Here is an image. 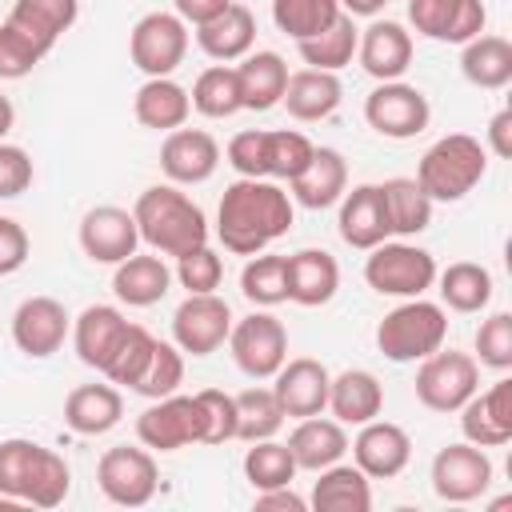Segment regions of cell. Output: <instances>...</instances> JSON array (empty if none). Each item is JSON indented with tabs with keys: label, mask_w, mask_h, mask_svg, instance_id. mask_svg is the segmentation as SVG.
Wrapping results in <instances>:
<instances>
[{
	"label": "cell",
	"mask_w": 512,
	"mask_h": 512,
	"mask_svg": "<svg viewBox=\"0 0 512 512\" xmlns=\"http://www.w3.org/2000/svg\"><path fill=\"white\" fill-rule=\"evenodd\" d=\"M292 196L276 180H232L216 208V236L236 256H256L292 228Z\"/></svg>",
	"instance_id": "cell-1"
},
{
	"label": "cell",
	"mask_w": 512,
	"mask_h": 512,
	"mask_svg": "<svg viewBox=\"0 0 512 512\" xmlns=\"http://www.w3.org/2000/svg\"><path fill=\"white\" fill-rule=\"evenodd\" d=\"M136 232L148 248L160 256H184L200 244H208V220L204 208L192 204L176 184H152L132 204Z\"/></svg>",
	"instance_id": "cell-2"
},
{
	"label": "cell",
	"mask_w": 512,
	"mask_h": 512,
	"mask_svg": "<svg viewBox=\"0 0 512 512\" xmlns=\"http://www.w3.org/2000/svg\"><path fill=\"white\" fill-rule=\"evenodd\" d=\"M484 172H488V148L468 132H448L420 156L416 184L428 192L432 204L436 200L452 204L464 200L484 180Z\"/></svg>",
	"instance_id": "cell-3"
},
{
	"label": "cell",
	"mask_w": 512,
	"mask_h": 512,
	"mask_svg": "<svg viewBox=\"0 0 512 512\" xmlns=\"http://www.w3.org/2000/svg\"><path fill=\"white\" fill-rule=\"evenodd\" d=\"M444 336H448V316L440 304H432L424 296H408L376 324V348L392 364L424 360L428 352L444 348Z\"/></svg>",
	"instance_id": "cell-4"
},
{
	"label": "cell",
	"mask_w": 512,
	"mask_h": 512,
	"mask_svg": "<svg viewBox=\"0 0 512 512\" xmlns=\"http://www.w3.org/2000/svg\"><path fill=\"white\" fill-rule=\"evenodd\" d=\"M364 280L380 296H400V300L424 296L436 284V260H432V252H424L408 240H384V244L368 248Z\"/></svg>",
	"instance_id": "cell-5"
},
{
	"label": "cell",
	"mask_w": 512,
	"mask_h": 512,
	"mask_svg": "<svg viewBox=\"0 0 512 512\" xmlns=\"http://www.w3.org/2000/svg\"><path fill=\"white\" fill-rule=\"evenodd\" d=\"M480 388V364L468 352H428L416 372V400L428 412H460L464 400Z\"/></svg>",
	"instance_id": "cell-6"
},
{
	"label": "cell",
	"mask_w": 512,
	"mask_h": 512,
	"mask_svg": "<svg viewBox=\"0 0 512 512\" xmlns=\"http://www.w3.org/2000/svg\"><path fill=\"white\" fill-rule=\"evenodd\" d=\"M228 348L244 376L272 380L280 372V364L288 360V332L272 312H252L244 320H232Z\"/></svg>",
	"instance_id": "cell-7"
},
{
	"label": "cell",
	"mask_w": 512,
	"mask_h": 512,
	"mask_svg": "<svg viewBox=\"0 0 512 512\" xmlns=\"http://www.w3.org/2000/svg\"><path fill=\"white\" fill-rule=\"evenodd\" d=\"M136 440L152 452H176L204 440V412L196 396H160L136 416Z\"/></svg>",
	"instance_id": "cell-8"
},
{
	"label": "cell",
	"mask_w": 512,
	"mask_h": 512,
	"mask_svg": "<svg viewBox=\"0 0 512 512\" xmlns=\"http://www.w3.org/2000/svg\"><path fill=\"white\" fill-rule=\"evenodd\" d=\"M188 52V24L176 12H148L132 24L128 56L144 76H172Z\"/></svg>",
	"instance_id": "cell-9"
},
{
	"label": "cell",
	"mask_w": 512,
	"mask_h": 512,
	"mask_svg": "<svg viewBox=\"0 0 512 512\" xmlns=\"http://www.w3.org/2000/svg\"><path fill=\"white\" fill-rule=\"evenodd\" d=\"M364 120H368L372 132H380L388 140H412V136H420L428 128L432 108H428V96L416 84L384 80V84H376L368 92Z\"/></svg>",
	"instance_id": "cell-10"
},
{
	"label": "cell",
	"mask_w": 512,
	"mask_h": 512,
	"mask_svg": "<svg viewBox=\"0 0 512 512\" xmlns=\"http://www.w3.org/2000/svg\"><path fill=\"white\" fill-rule=\"evenodd\" d=\"M96 480H100V492L120 508H144L160 488V472H156L152 452L132 448V444L108 448L96 464Z\"/></svg>",
	"instance_id": "cell-11"
},
{
	"label": "cell",
	"mask_w": 512,
	"mask_h": 512,
	"mask_svg": "<svg viewBox=\"0 0 512 512\" xmlns=\"http://www.w3.org/2000/svg\"><path fill=\"white\" fill-rule=\"evenodd\" d=\"M232 332V308L216 292H188L172 312V344L188 356H212Z\"/></svg>",
	"instance_id": "cell-12"
},
{
	"label": "cell",
	"mask_w": 512,
	"mask_h": 512,
	"mask_svg": "<svg viewBox=\"0 0 512 512\" xmlns=\"http://www.w3.org/2000/svg\"><path fill=\"white\" fill-rule=\"evenodd\" d=\"M492 484V460L476 444H448L432 456V492L448 504L480 500Z\"/></svg>",
	"instance_id": "cell-13"
},
{
	"label": "cell",
	"mask_w": 512,
	"mask_h": 512,
	"mask_svg": "<svg viewBox=\"0 0 512 512\" xmlns=\"http://www.w3.org/2000/svg\"><path fill=\"white\" fill-rule=\"evenodd\" d=\"M140 244V232H136V220L128 208H116V204H96L84 212L80 220V248L92 264H120L136 252Z\"/></svg>",
	"instance_id": "cell-14"
},
{
	"label": "cell",
	"mask_w": 512,
	"mask_h": 512,
	"mask_svg": "<svg viewBox=\"0 0 512 512\" xmlns=\"http://www.w3.org/2000/svg\"><path fill=\"white\" fill-rule=\"evenodd\" d=\"M408 20L420 36L440 44H468L484 32V4L480 0H408Z\"/></svg>",
	"instance_id": "cell-15"
},
{
	"label": "cell",
	"mask_w": 512,
	"mask_h": 512,
	"mask_svg": "<svg viewBox=\"0 0 512 512\" xmlns=\"http://www.w3.org/2000/svg\"><path fill=\"white\" fill-rule=\"evenodd\" d=\"M348 448H352L356 468L368 480H392L412 460V440L392 420H368V424H360V432H356V440Z\"/></svg>",
	"instance_id": "cell-16"
},
{
	"label": "cell",
	"mask_w": 512,
	"mask_h": 512,
	"mask_svg": "<svg viewBox=\"0 0 512 512\" xmlns=\"http://www.w3.org/2000/svg\"><path fill=\"white\" fill-rule=\"evenodd\" d=\"M68 328H72V320H68L64 304L52 300V296H28V300L12 312V340H16V348H20L24 356H32V360H44V356L60 352Z\"/></svg>",
	"instance_id": "cell-17"
},
{
	"label": "cell",
	"mask_w": 512,
	"mask_h": 512,
	"mask_svg": "<svg viewBox=\"0 0 512 512\" xmlns=\"http://www.w3.org/2000/svg\"><path fill=\"white\" fill-rule=\"evenodd\" d=\"M460 432L476 448H504L512 440V380H496L488 392H472L460 408Z\"/></svg>",
	"instance_id": "cell-18"
},
{
	"label": "cell",
	"mask_w": 512,
	"mask_h": 512,
	"mask_svg": "<svg viewBox=\"0 0 512 512\" xmlns=\"http://www.w3.org/2000/svg\"><path fill=\"white\" fill-rule=\"evenodd\" d=\"M220 164V144L204 128H172L160 144V172L172 184H204Z\"/></svg>",
	"instance_id": "cell-19"
},
{
	"label": "cell",
	"mask_w": 512,
	"mask_h": 512,
	"mask_svg": "<svg viewBox=\"0 0 512 512\" xmlns=\"http://www.w3.org/2000/svg\"><path fill=\"white\" fill-rule=\"evenodd\" d=\"M272 392L284 408V416L292 420H304V416H320L328 408V368L312 356H296V360H284L280 372L272 376Z\"/></svg>",
	"instance_id": "cell-20"
},
{
	"label": "cell",
	"mask_w": 512,
	"mask_h": 512,
	"mask_svg": "<svg viewBox=\"0 0 512 512\" xmlns=\"http://www.w3.org/2000/svg\"><path fill=\"white\" fill-rule=\"evenodd\" d=\"M356 56H360V68L372 76V80H400L412 64V36L404 24L396 20H376L360 32L356 40Z\"/></svg>",
	"instance_id": "cell-21"
},
{
	"label": "cell",
	"mask_w": 512,
	"mask_h": 512,
	"mask_svg": "<svg viewBox=\"0 0 512 512\" xmlns=\"http://www.w3.org/2000/svg\"><path fill=\"white\" fill-rule=\"evenodd\" d=\"M340 240L356 252H368L376 244H384L392 236L388 228V212H384V196L380 184H356L352 192L340 196Z\"/></svg>",
	"instance_id": "cell-22"
},
{
	"label": "cell",
	"mask_w": 512,
	"mask_h": 512,
	"mask_svg": "<svg viewBox=\"0 0 512 512\" xmlns=\"http://www.w3.org/2000/svg\"><path fill=\"white\" fill-rule=\"evenodd\" d=\"M124 332H128V320H124V312L116 304H88L72 320V348H76L80 364L104 372L112 352L120 348Z\"/></svg>",
	"instance_id": "cell-23"
},
{
	"label": "cell",
	"mask_w": 512,
	"mask_h": 512,
	"mask_svg": "<svg viewBox=\"0 0 512 512\" xmlns=\"http://www.w3.org/2000/svg\"><path fill=\"white\" fill-rule=\"evenodd\" d=\"M340 288V264L324 248H300L288 256V300L300 308H320Z\"/></svg>",
	"instance_id": "cell-24"
},
{
	"label": "cell",
	"mask_w": 512,
	"mask_h": 512,
	"mask_svg": "<svg viewBox=\"0 0 512 512\" xmlns=\"http://www.w3.org/2000/svg\"><path fill=\"white\" fill-rule=\"evenodd\" d=\"M196 44H200L204 56H212L220 64L244 60L252 52V44H256V16H252V8L232 0L216 20L196 28Z\"/></svg>",
	"instance_id": "cell-25"
},
{
	"label": "cell",
	"mask_w": 512,
	"mask_h": 512,
	"mask_svg": "<svg viewBox=\"0 0 512 512\" xmlns=\"http://www.w3.org/2000/svg\"><path fill=\"white\" fill-rule=\"evenodd\" d=\"M340 80L336 72H320V68H300V72H288V84H284V96L280 104L288 108L292 120H304V124H316L324 116H332L340 108Z\"/></svg>",
	"instance_id": "cell-26"
},
{
	"label": "cell",
	"mask_w": 512,
	"mask_h": 512,
	"mask_svg": "<svg viewBox=\"0 0 512 512\" xmlns=\"http://www.w3.org/2000/svg\"><path fill=\"white\" fill-rule=\"evenodd\" d=\"M120 416H124V400H120V388H112V380L80 384L64 400V424L80 436H104L120 424Z\"/></svg>",
	"instance_id": "cell-27"
},
{
	"label": "cell",
	"mask_w": 512,
	"mask_h": 512,
	"mask_svg": "<svg viewBox=\"0 0 512 512\" xmlns=\"http://www.w3.org/2000/svg\"><path fill=\"white\" fill-rule=\"evenodd\" d=\"M172 288V268L160 256H140L132 252L128 260L116 264L112 272V292L116 300H124L128 308H152L168 296Z\"/></svg>",
	"instance_id": "cell-28"
},
{
	"label": "cell",
	"mask_w": 512,
	"mask_h": 512,
	"mask_svg": "<svg viewBox=\"0 0 512 512\" xmlns=\"http://www.w3.org/2000/svg\"><path fill=\"white\" fill-rule=\"evenodd\" d=\"M236 84H240V108L248 112H268L280 104L284 84H288V64L280 52H248L236 64Z\"/></svg>",
	"instance_id": "cell-29"
},
{
	"label": "cell",
	"mask_w": 512,
	"mask_h": 512,
	"mask_svg": "<svg viewBox=\"0 0 512 512\" xmlns=\"http://www.w3.org/2000/svg\"><path fill=\"white\" fill-rule=\"evenodd\" d=\"M288 188H292V200L304 208H332L348 192V164L336 148H316L308 168L296 180H288Z\"/></svg>",
	"instance_id": "cell-30"
},
{
	"label": "cell",
	"mask_w": 512,
	"mask_h": 512,
	"mask_svg": "<svg viewBox=\"0 0 512 512\" xmlns=\"http://www.w3.org/2000/svg\"><path fill=\"white\" fill-rule=\"evenodd\" d=\"M288 452L296 460V468L304 472H320L328 464H336L348 452V432L340 420H324V416H304L292 436H288Z\"/></svg>",
	"instance_id": "cell-31"
},
{
	"label": "cell",
	"mask_w": 512,
	"mask_h": 512,
	"mask_svg": "<svg viewBox=\"0 0 512 512\" xmlns=\"http://www.w3.org/2000/svg\"><path fill=\"white\" fill-rule=\"evenodd\" d=\"M328 408L340 424H368L384 408V388L372 372L348 368V372L328 380Z\"/></svg>",
	"instance_id": "cell-32"
},
{
	"label": "cell",
	"mask_w": 512,
	"mask_h": 512,
	"mask_svg": "<svg viewBox=\"0 0 512 512\" xmlns=\"http://www.w3.org/2000/svg\"><path fill=\"white\" fill-rule=\"evenodd\" d=\"M132 112H136V120L144 128L172 132V128H184V120L192 112V100H188V88H180L172 76H148L136 88Z\"/></svg>",
	"instance_id": "cell-33"
},
{
	"label": "cell",
	"mask_w": 512,
	"mask_h": 512,
	"mask_svg": "<svg viewBox=\"0 0 512 512\" xmlns=\"http://www.w3.org/2000/svg\"><path fill=\"white\" fill-rule=\"evenodd\" d=\"M320 480L312 484V496L308 504L316 512H368L372 508V488H368V476L356 468V464H328L316 472Z\"/></svg>",
	"instance_id": "cell-34"
},
{
	"label": "cell",
	"mask_w": 512,
	"mask_h": 512,
	"mask_svg": "<svg viewBox=\"0 0 512 512\" xmlns=\"http://www.w3.org/2000/svg\"><path fill=\"white\" fill-rule=\"evenodd\" d=\"M76 16H80V0H12L8 24H16L44 52H52L56 40L76 24Z\"/></svg>",
	"instance_id": "cell-35"
},
{
	"label": "cell",
	"mask_w": 512,
	"mask_h": 512,
	"mask_svg": "<svg viewBox=\"0 0 512 512\" xmlns=\"http://www.w3.org/2000/svg\"><path fill=\"white\" fill-rule=\"evenodd\" d=\"M460 72L476 88H488V92L504 88L512 80V44L488 32L472 36L468 44H460Z\"/></svg>",
	"instance_id": "cell-36"
},
{
	"label": "cell",
	"mask_w": 512,
	"mask_h": 512,
	"mask_svg": "<svg viewBox=\"0 0 512 512\" xmlns=\"http://www.w3.org/2000/svg\"><path fill=\"white\" fill-rule=\"evenodd\" d=\"M380 196H384V212H388L392 236H416V232H424L432 224V200L412 176L384 180Z\"/></svg>",
	"instance_id": "cell-37"
},
{
	"label": "cell",
	"mask_w": 512,
	"mask_h": 512,
	"mask_svg": "<svg viewBox=\"0 0 512 512\" xmlns=\"http://www.w3.org/2000/svg\"><path fill=\"white\" fill-rule=\"evenodd\" d=\"M436 280H440V300L452 312H464L468 316V312L488 308V300H492V272L484 264L456 260L444 272H436Z\"/></svg>",
	"instance_id": "cell-38"
},
{
	"label": "cell",
	"mask_w": 512,
	"mask_h": 512,
	"mask_svg": "<svg viewBox=\"0 0 512 512\" xmlns=\"http://www.w3.org/2000/svg\"><path fill=\"white\" fill-rule=\"evenodd\" d=\"M356 40H360V28L352 24V16H348V12H340V16H336L320 36L300 40L296 48H300V60H304L308 68L340 72L344 64H352V56H356Z\"/></svg>",
	"instance_id": "cell-39"
},
{
	"label": "cell",
	"mask_w": 512,
	"mask_h": 512,
	"mask_svg": "<svg viewBox=\"0 0 512 512\" xmlns=\"http://www.w3.org/2000/svg\"><path fill=\"white\" fill-rule=\"evenodd\" d=\"M192 108L208 120H228L240 112V84H236V68L228 64H212L196 76L192 92H188Z\"/></svg>",
	"instance_id": "cell-40"
},
{
	"label": "cell",
	"mask_w": 512,
	"mask_h": 512,
	"mask_svg": "<svg viewBox=\"0 0 512 512\" xmlns=\"http://www.w3.org/2000/svg\"><path fill=\"white\" fill-rule=\"evenodd\" d=\"M284 424V408L272 388H244L236 392V440H268Z\"/></svg>",
	"instance_id": "cell-41"
},
{
	"label": "cell",
	"mask_w": 512,
	"mask_h": 512,
	"mask_svg": "<svg viewBox=\"0 0 512 512\" xmlns=\"http://www.w3.org/2000/svg\"><path fill=\"white\" fill-rule=\"evenodd\" d=\"M336 16H340V0H272V24L296 44L320 36Z\"/></svg>",
	"instance_id": "cell-42"
},
{
	"label": "cell",
	"mask_w": 512,
	"mask_h": 512,
	"mask_svg": "<svg viewBox=\"0 0 512 512\" xmlns=\"http://www.w3.org/2000/svg\"><path fill=\"white\" fill-rule=\"evenodd\" d=\"M68 488H72V472H68L64 456L40 444L32 472H28V484H24V504L28 508H56V504H64Z\"/></svg>",
	"instance_id": "cell-43"
},
{
	"label": "cell",
	"mask_w": 512,
	"mask_h": 512,
	"mask_svg": "<svg viewBox=\"0 0 512 512\" xmlns=\"http://www.w3.org/2000/svg\"><path fill=\"white\" fill-rule=\"evenodd\" d=\"M240 292L256 308H276L288 300V256H260L244 264L240 272Z\"/></svg>",
	"instance_id": "cell-44"
},
{
	"label": "cell",
	"mask_w": 512,
	"mask_h": 512,
	"mask_svg": "<svg viewBox=\"0 0 512 512\" xmlns=\"http://www.w3.org/2000/svg\"><path fill=\"white\" fill-rule=\"evenodd\" d=\"M296 472H300V468H296L288 444H276L272 436H268V440H252V448L244 452V476H248V484H252L256 492L292 484Z\"/></svg>",
	"instance_id": "cell-45"
},
{
	"label": "cell",
	"mask_w": 512,
	"mask_h": 512,
	"mask_svg": "<svg viewBox=\"0 0 512 512\" xmlns=\"http://www.w3.org/2000/svg\"><path fill=\"white\" fill-rule=\"evenodd\" d=\"M180 384H184V352L168 340H156L140 380L132 384V392H140L148 400H160V396H172Z\"/></svg>",
	"instance_id": "cell-46"
},
{
	"label": "cell",
	"mask_w": 512,
	"mask_h": 512,
	"mask_svg": "<svg viewBox=\"0 0 512 512\" xmlns=\"http://www.w3.org/2000/svg\"><path fill=\"white\" fill-rule=\"evenodd\" d=\"M312 152L316 144L304 132H292V128L268 132V180H296L308 168Z\"/></svg>",
	"instance_id": "cell-47"
},
{
	"label": "cell",
	"mask_w": 512,
	"mask_h": 512,
	"mask_svg": "<svg viewBox=\"0 0 512 512\" xmlns=\"http://www.w3.org/2000/svg\"><path fill=\"white\" fill-rule=\"evenodd\" d=\"M152 344H156V336H152L148 328H140V324H128V332H124L120 348L112 352V360H108L104 376H108L112 384H124V388H132V384L140 380V372H144L148 356H152Z\"/></svg>",
	"instance_id": "cell-48"
},
{
	"label": "cell",
	"mask_w": 512,
	"mask_h": 512,
	"mask_svg": "<svg viewBox=\"0 0 512 512\" xmlns=\"http://www.w3.org/2000/svg\"><path fill=\"white\" fill-rule=\"evenodd\" d=\"M48 52L28 36L20 32L16 24H0V80H24Z\"/></svg>",
	"instance_id": "cell-49"
},
{
	"label": "cell",
	"mask_w": 512,
	"mask_h": 512,
	"mask_svg": "<svg viewBox=\"0 0 512 512\" xmlns=\"http://www.w3.org/2000/svg\"><path fill=\"white\" fill-rule=\"evenodd\" d=\"M40 444L36 440H0V496L24 504V484H28V472H32V460H36Z\"/></svg>",
	"instance_id": "cell-50"
},
{
	"label": "cell",
	"mask_w": 512,
	"mask_h": 512,
	"mask_svg": "<svg viewBox=\"0 0 512 512\" xmlns=\"http://www.w3.org/2000/svg\"><path fill=\"white\" fill-rule=\"evenodd\" d=\"M476 360L492 372H508L512 368V316L508 312H492L480 328H476Z\"/></svg>",
	"instance_id": "cell-51"
},
{
	"label": "cell",
	"mask_w": 512,
	"mask_h": 512,
	"mask_svg": "<svg viewBox=\"0 0 512 512\" xmlns=\"http://www.w3.org/2000/svg\"><path fill=\"white\" fill-rule=\"evenodd\" d=\"M176 280H180L188 292H216L220 280H224V260H220L208 244H200V248L176 256Z\"/></svg>",
	"instance_id": "cell-52"
},
{
	"label": "cell",
	"mask_w": 512,
	"mask_h": 512,
	"mask_svg": "<svg viewBox=\"0 0 512 512\" xmlns=\"http://www.w3.org/2000/svg\"><path fill=\"white\" fill-rule=\"evenodd\" d=\"M196 400L204 412V440L200 444L236 440V396H228L220 388H204V392H196Z\"/></svg>",
	"instance_id": "cell-53"
},
{
	"label": "cell",
	"mask_w": 512,
	"mask_h": 512,
	"mask_svg": "<svg viewBox=\"0 0 512 512\" xmlns=\"http://www.w3.org/2000/svg\"><path fill=\"white\" fill-rule=\"evenodd\" d=\"M228 164L248 180H268V132L248 128L228 140Z\"/></svg>",
	"instance_id": "cell-54"
},
{
	"label": "cell",
	"mask_w": 512,
	"mask_h": 512,
	"mask_svg": "<svg viewBox=\"0 0 512 512\" xmlns=\"http://www.w3.org/2000/svg\"><path fill=\"white\" fill-rule=\"evenodd\" d=\"M32 184V160L20 144H4L0 140V200L20 196Z\"/></svg>",
	"instance_id": "cell-55"
},
{
	"label": "cell",
	"mask_w": 512,
	"mask_h": 512,
	"mask_svg": "<svg viewBox=\"0 0 512 512\" xmlns=\"http://www.w3.org/2000/svg\"><path fill=\"white\" fill-rule=\"evenodd\" d=\"M28 232H24V224H16L12 216H0V276H12V272H20L24 268V260H28Z\"/></svg>",
	"instance_id": "cell-56"
},
{
	"label": "cell",
	"mask_w": 512,
	"mask_h": 512,
	"mask_svg": "<svg viewBox=\"0 0 512 512\" xmlns=\"http://www.w3.org/2000/svg\"><path fill=\"white\" fill-rule=\"evenodd\" d=\"M256 508H260V512H304L308 500L296 496L288 484H280V488H264V492H256Z\"/></svg>",
	"instance_id": "cell-57"
},
{
	"label": "cell",
	"mask_w": 512,
	"mask_h": 512,
	"mask_svg": "<svg viewBox=\"0 0 512 512\" xmlns=\"http://www.w3.org/2000/svg\"><path fill=\"white\" fill-rule=\"evenodd\" d=\"M232 0H172V8H176V16L184 20V24H208V20H216L224 8H228Z\"/></svg>",
	"instance_id": "cell-58"
},
{
	"label": "cell",
	"mask_w": 512,
	"mask_h": 512,
	"mask_svg": "<svg viewBox=\"0 0 512 512\" xmlns=\"http://www.w3.org/2000/svg\"><path fill=\"white\" fill-rule=\"evenodd\" d=\"M488 152L508 160L512 156V108H500L492 120H488Z\"/></svg>",
	"instance_id": "cell-59"
},
{
	"label": "cell",
	"mask_w": 512,
	"mask_h": 512,
	"mask_svg": "<svg viewBox=\"0 0 512 512\" xmlns=\"http://www.w3.org/2000/svg\"><path fill=\"white\" fill-rule=\"evenodd\" d=\"M388 0H340V12L348 16H380Z\"/></svg>",
	"instance_id": "cell-60"
},
{
	"label": "cell",
	"mask_w": 512,
	"mask_h": 512,
	"mask_svg": "<svg viewBox=\"0 0 512 512\" xmlns=\"http://www.w3.org/2000/svg\"><path fill=\"white\" fill-rule=\"evenodd\" d=\"M12 124H16V108H12V100L0 92V140L12 132Z\"/></svg>",
	"instance_id": "cell-61"
}]
</instances>
